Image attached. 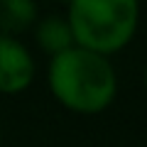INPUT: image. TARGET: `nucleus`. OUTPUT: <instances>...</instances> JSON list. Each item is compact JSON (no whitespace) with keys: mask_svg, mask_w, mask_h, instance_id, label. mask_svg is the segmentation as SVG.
<instances>
[{"mask_svg":"<svg viewBox=\"0 0 147 147\" xmlns=\"http://www.w3.org/2000/svg\"><path fill=\"white\" fill-rule=\"evenodd\" d=\"M140 5L135 0H74L66 20L74 47L93 54H113L132 39L137 30Z\"/></svg>","mask_w":147,"mask_h":147,"instance_id":"nucleus-2","label":"nucleus"},{"mask_svg":"<svg viewBox=\"0 0 147 147\" xmlns=\"http://www.w3.org/2000/svg\"><path fill=\"white\" fill-rule=\"evenodd\" d=\"M49 88L54 98L76 113L105 110L118 91L115 69L100 54L71 47L52 57L49 61Z\"/></svg>","mask_w":147,"mask_h":147,"instance_id":"nucleus-1","label":"nucleus"},{"mask_svg":"<svg viewBox=\"0 0 147 147\" xmlns=\"http://www.w3.org/2000/svg\"><path fill=\"white\" fill-rule=\"evenodd\" d=\"M34 37L42 52H47L49 57H57V54L74 47V34L69 27V20L61 15H44L42 20H37Z\"/></svg>","mask_w":147,"mask_h":147,"instance_id":"nucleus-4","label":"nucleus"},{"mask_svg":"<svg viewBox=\"0 0 147 147\" xmlns=\"http://www.w3.org/2000/svg\"><path fill=\"white\" fill-rule=\"evenodd\" d=\"M145 79H147V74H145Z\"/></svg>","mask_w":147,"mask_h":147,"instance_id":"nucleus-7","label":"nucleus"},{"mask_svg":"<svg viewBox=\"0 0 147 147\" xmlns=\"http://www.w3.org/2000/svg\"><path fill=\"white\" fill-rule=\"evenodd\" d=\"M0 142H3V130H0Z\"/></svg>","mask_w":147,"mask_h":147,"instance_id":"nucleus-6","label":"nucleus"},{"mask_svg":"<svg viewBox=\"0 0 147 147\" xmlns=\"http://www.w3.org/2000/svg\"><path fill=\"white\" fill-rule=\"evenodd\" d=\"M34 79V59L15 37L0 34V93H20Z\"/></svg>","mask_w":147,"mask_h":147,"instance_id":"nucleus-3","label":"nucleus"},{"mask_svg":"<svg viewBox=\"0 0 147 147\" xmlns=\"http://www.w3.org/2000/svg\"><path fill=\"white\" fill-rule=\"evenodd\" d=\"M37 5L32 0H0V34L15 37L37 22Z\"/></svg>","mask_w":147,"mask_h":147,"instance_id":"nucleus-5","label":"nucleus"}]
</instances>
